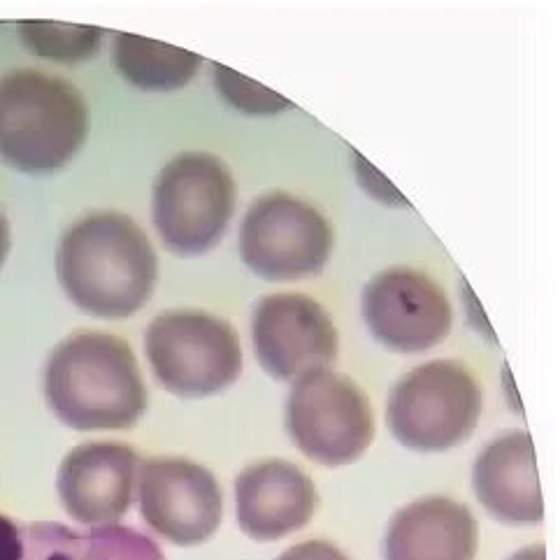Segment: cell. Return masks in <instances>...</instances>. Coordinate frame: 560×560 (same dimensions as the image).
Returning a JSON list of instances; mask_svg holds the SVG:
<instances>
[{"mask_svg": "<svg viewBox=\"0 0 560 560\" xmlns=\"http://www.w3.org/2000/svg\"><path fill=\"white\" fill-rule=\"evenodd\" d=\"M56 275L70 301L96 319H128L152 298L159 256L128 214L101 210L74 221L56 249Z\"/></svg>", "mask_w": 560, "mask_h": 560, "instance_id": "1", "label": "cell"}, {"mask_svg": "<svg viewBox=\"0 0 560 560\" xmlns=\"http://www.w3.org/2000/svg\"><path fill=\"white\" fill-rule=\"evenodd\" d=\"M45 398L72 431H128L149 407L133 349L112 332L80 330L56 347L45 365Z\"/></svg>", "mask_w": 560, "mask_h": 560, "instance_id": "2", "label": "cell"}, {"mask_svg": "<svg viewBox=\"0 0 560 560\" xmlns=\"http://www.w3.org/2000/svg\"><path fill=\"white\" fill-rule=\"evenodd\" d=\"M91 112L72 82L35 68L0 78V159L16 173L51 175L78 156Z\"/></svg>", "mask_w": 560, "mask_h": 560, "instance_id": "3", "label": "cell"}, {"mask_svg": "<svg viewBox=\"0 0 560 560\" xmlns=\"http://www.w3.org/2000/svg\"><path fill=\"white\" fill-rule=\"evenodd\" d=\"M481 409V386L468 365L431 361L407 372L390 388L386 425L407 450L440 454L475 433Z\"/></svg>", "mask_w": 560, "mask_h": 560, "instance_id": "4", "label": "cell"}, {"mask_svg": "<svg viewBox=\"0 0 560 560\" xmlns=\"http://www.w3.org/2000/svg\"><path fill=\"white\" fill-rule=\"evenodd\" d=\"M147 361L177 398H210L242 375V345L231 322L205 310H167L144 332Z\"/></svg>", "mask_w": 560, "mask_h": 560, "instance_id": "5", "label": "cell"}, {"mask_svg": "<svg viewBox=\"0 0 560 560\" xmlns=\"http://www.w3.org/2000/svg\"><path fill=\"white\" fill-rule=\"evenodd\" d=\"M235 202L237 184L226 163L210 152H182L154 184V226L167 252L208 254L226 235Z\"/></svg>", "mask_w": 560, "mask_h": 560, "instance_id": "6", "label": "cell"}, {"mask_svg": "<svg viewBox=\"0 0 560 560\" xmlns=\"http://www.w3.org/2000/svg\"><path fill=\"white\" fill-rule=\"evenodd\" d=\"M287 431L310 460L342 468L359 460L375 440V412L357 382L324 368L293 382Z\"/></svg>", "mask_w": 560, "mask_h": 560, "instance_id": "7", "label": "cell"}, {"mask_svg": "<svg viewBox=\"0 0 560 560\" xmlns=\"http://www.w3.org/2000/svg\"><path fill=\"white\" fill-rule=\"evenodd\" d=\"M332 247L330 221L287 191L256 198L240 226L242 264L268 282H295L322 272Z\"/></svg>", "mask_w": 560, "mask_h": 560, "instance_id": "8", "label": "cell"}, {"mask_svg": "<svg viewBox=\"0 0 560 560\" xmlns=\"http://www.w3.org/2000/svg\"><path fill=\"white\" fill-rule=\"evenodd\" d=\"M138 498L144 524L175 547H198L219 530L223 493L217 477L182 456L140 463Z\"/></svg>", "mask_w": 560, "mask_h": 560, "instance_id": "9", "label": "cell"}, {"mask_svg": "<svg viewBox=\"0 0 560 560\" xmlns=\"http://www.w3.org/2000/svg\"><path fill=\"white\" fill-rule=\"evenodd\" d=\"M361 310L372 338L398 353L438 347L454 324L450 295L433 277L407 266L372 277L363 289Z\"/></svg>", "mask_w": 560, "mask_h": 560, "instance_id": "10", "label": "cell"}, {"mask_svg": "<svg viewBox=\"0 0 560 560\" xmlns=\"http://www.w3.org/2000/svg\"><path fill=\"white\" fill-rule=\"evenodd\" d=\"M252 342L256 359L277 382H295L324 370L340 351L330 314L305 293H270L254 307Z\"/></svg>", "mask_w": 560, "mask_h": 560, "instance_id": "11", "label": "cell"}, {"mask_svg": "<svg viewBox=\"0 0 560 560\" xmlns=\"http://www.w3.org/2000/svg\"><path fill=\"white\" fill-rule=\"evenodd\" d=\"M140 456L124 442H86L63 458L56 491L74 524L117 526L133 505Z\"/></svg>", "mask_w": 560, "mask_h": 560, "instance_id": "12", "label": "cell"}, {"mask_svg": "<svg viewBox=\"0 0 560 560\" xmlns=\"http://www.w3.org/2000/svg\"><path fill=\"white\" fill-rule=\"evenodd\" d=\"M316 505L314 481L291 460H260L235 479L237 524L256 542H275L305 528Z\"/></svg>", "mask_w": 560, "mask_h": 560, "instance_id": "13", "label": "cell"}, {"mask_svg": "<svg viewBox=\"0 0 560 560\" xmlns=\"http://www.w3.org/2000/svg\"><path fill=\"white\" fill-rule=\"evenodd\" d=\"M0 560H165L152 537L126 526L72 530L0 514Z\"/></svg>", "mask_w": 560, "mask_h": 560, "instance_id": "14", "label": "cell"}, {"mask_svg": "<svg viewBox=\"0 0 560 560\" xmlns=\"http://www.w3.org/2000/svg\"><path fill=\"white\" fill-rule=\"evenodd\" d=\"M472 487L477 500L502 524H542L545 498L530 433L512 431L493 440L475 460Z\"/></svg>", "mask_w": 560, "mask_h": 560, "instance_id": "15", "label": "cell"}, {"mask_svg": "<svg viewBox=\"0 0 560 560\" xmlns=\"http://www.w3.org/2000/svg\"><path fill=\"white\" fill-rule=\"evenodd\" d=\"M479 524L468 505L444 495L409 502L390 518L386 560H475Z\"/></svg>", "mask_w": 560, "mask_h": 560, "instance_id": "16", "label": "cell"}, {"mask_svg": "<svg viewBox=\"0 0 560 560\" xmlns=\"http://www.w3.org/2000/svg\"><path fill=\"white\" fill-rule=\"evenodd\" d=\"M112 61L121 78L144 91H177L191 84L202 59L194 51L133 33H117L112 45Z\"/></svg>", "mask_w": 560, "mask_h": 560, "instance_id": "17", "label": "cell"}, {"mask_svg": "<svg viewBox=\"0 0 560 560\" xmlns=\"http://www.w3.org/2000/svg\"><path fill=\"white\" fill-rule=\"evenodd\" d=\"M19 43L33 56L61 66L91 61L103 45V28L61 22H22L16 26Z\"/></svg>", "mask_w": 560, "mask_h": 560, "instance_id": "18", "label": "cell"}, {"mask_svg": "<svg viewBox=\"0 0 560 560\" xmlns=\"http://www.w3.org/2000/svg\"><path fill=\"white\" fill-rule=\"evenodd\" d=\"M212 70H214V84H217L219 96L231 107L242 112V115L272 117V115H279V112L293 107V103L279 96V93L270 91L268 86L258 84L226 66L214 63Z\"/></svg>", "mask_w": 560, "mask_h": 560, "instance_id": "19", "label": "cell"}, {"mask_svg": "<svg viewBox=\"0 0 560 560\" xmlns=\"http://www.w3.org/2000/svg\"><path fill=\"white\" fill-rule=\"evenodd\" d=\"M277 560H349L338 547L324 539H307V542L287 549Z\"/></svg>", "mask_w": 560, "mask_h": 560, "instance_id": "20", "label": "cell"}, {"mask_svg": "<svg viewBox=\"0 0 560 560\" xmlns=\"http://www.w3.org/2000/svg\"><path fill=\"white\" fill-rule=\"evenodd\" d=\"M10 247H12L10 221H8V214L3 212V208H0V268H3V264H5V258L10 254Z\"/></svg>", "mask_w": 560, "mask_h": 560, "instance_id": "21", "label": "cell"}, {"mask_svg": "<svg viewBox=\"0 0 560 560\" xmlns=\"http://www.w3.org/2000/svg\"><path fill=\"white\" fill-rule=\"evenodd\" d=\"M510 560H547V547L545 545H533L516 551Z\"/></svg>", "mask_w": 560, "mask_h": 560, "instance_id": "22", "label": "cell"}]
</instances>
